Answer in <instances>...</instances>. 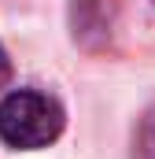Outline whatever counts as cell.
I'll return each instance as SVG.
<instances>
[{
	"label": "cell",
	"mask_w": 155,
	"mask_h": 159,
	"mask_svg": "<svg viewBox=\"0 0 155 159\" xmlns=\"http://www.w3.org/2000/svg\"><path fill=\"white\" fill-rule=\"evenodd\" d=\"M63 129V107L33 89H19L0 104V137L11 148H44Z\"/></svg>",
	"instance_id": "obj_1"
},
{
	"label": "cell",
	"mask_w": 155,
	"mask_h": 159,
	"mask_svg": "<svg viewBox=\"0 0 155 159\" xmlns=\"http://www.w3.org/2000/svg\"><path fill=\"white\" fill-rule=\"evenodd\" d=\"M7 78H11V63H7V52L0 48V89L7 85Z\"/></svg>",
	"instance_id": "obj_3"
},
{
	"label": "cell",
	"mask_w": 155,
	"mask_h": 159,
	"mask_svg": "<svg viewBox=\"0 0 155 159\" xmlns=\"http://www.w3.org/2000/svg\"><path fill=\"white\" fill-rule=\"evenodd\" d=\"M137 156H140V159H155V111L144 119V126H140V137H137Z\"/></svg>",
	"instance_id": "obj_2"
}]
</instances>
